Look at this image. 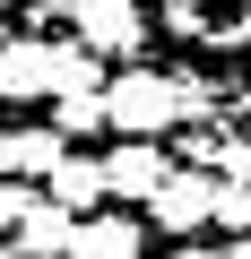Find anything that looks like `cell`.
<instances>
[{
    "instance_id": "obj_5",
    "label": "cell",
    "mask_w": 251,
    "mask_h": 259,
    "mask_svg": "<svg viewBox=\"0 0 251 259\" xmlns=\"http://www.w3.org/2000/svg\"><path fill=\"white\" fill-rule=\"evenodd\" d=\"M182 156H165V139H113L104 173H113V207H148L165 182H173Z\"/></svg>"
},
{
    "instance_id": "obj_13",
    "label": "cell",
    "mask_w": 251,
    "mask_h": 259,
    "mask_svg": "<svg viewBox=\"0 0 251 259\" xmlns=\"http://www.w3.org/2000/svg\"><path fill=\"white\" fill-rule=\"evenodd\" d=\"M0 182H18V156H9V130H0Z\"/></svg>"
},
{
    "instance_id": "obj_9",
    "label": "cell",
    "mask_w": 251,
    "mask_h": 259,
    "mask_svg": "<svg viewBox=\"0 0 251 259\" xmlns=\"http://www.w3.org/2000/svg\"><path fill=\"white\" fill-rule=\"evenodd\" d=\"M9 156H18V182H52L69 164V139L52 121H26V130H9Z\"/></svg>"
},
{
    "instance_id": "obj_2",
    "label": "cell",
    "mask_w": 251,
    "mask_h": 259,
    "mask_svg": "<svg viewBox=\"0 0 251 259\" xmlns=\"http://www.w3.org/2000/svg\"><path fill=\"white\" fill-rule=\"evenodd\" d=\"M156 26L191 52H251V0H156Z\"/></svg>"
},
{
    "instance_id": "obj_1",
    "label": "cell",
    "mask_w": 251,
    "mask_h": 259,
    "mask_svg": "<svg viewBox=\"0 0 251 259\" xmlns=\"http://www.w3.org/2000/svg\"><path fill=\"white\" fill-rule=\"evenodd\" d=\"M61 18H69L78 44L104 52V61H148V35H156L148 0H61Z\"/></svg>"
},
{
    "instance_id": "obj_3",
    "label": "cell",
    "mask_w": 251,
    "mask_h": 259,
    "mask_svg": "<svg viewBox=\"0 0 251 259\" xmlns=\"http://www.w3.org/2000/svg\"><path fill=\"white\" fill-rule=\"evenodd\" d=\"M61 95V44L52 35H9L0 44V104H52Z\"/></svg>"
},
{
    "instance_id": "obj_6",
    "label": "cell",
    "mask_w": 251,
    "mask_h": 259,
    "mask_svg": "<svg viewBox=\"0 0 251 259\" xmlns=\"http://www.w3.org/2000/svg\"><path fill=\"white\" fill-rule=\"evenodd\" d=\"M69 259H148V216H139V207H104V216H87L78 242H69Z\"/></svg>"
},
{
    "instance_id": "obj_4",
    "label": "cell",
    "mask_w": 251,
    "mask_h": 259,
    "mask_svg": "<svg viewBox=\"0 0 251 259\" xmlns=\"http://www.w3.org/2000/svg\"><path fill=\"white\" fill-rule=\"evenodd\" d=\"M148 225H156V233H173V242H191L199 225H217V173L173 164V182L148 199Z\"/></svg>"
},
{
    "instance_id": "obj_15",
    "label": "cell",
    "mask_w": 251,
    "mask_h": 259,
    "mask_svg": "<svg viewBox=\"0 0 251 259\" xmlns=\"http://www.w3.org/2000/svg\"><path fill=\"white\" fill-rule=\"evenodd\" d=\"M225 259H251V233H242V242H225Z\"/></svg>"
},
{
    "instance_id": "obj_7",
    "label": "cell",
    "mask_w": 251,
    "mask_h": 259,
    "mask_svg": "<svg viewBox=\"0 0 251 259\" xmlns=\"http://www.w3.org/2000/svg\"><path fill=\"white\" fill-rule=\"evenodd\" d=\"M44 190H52L69 216H104V199H113V173H104V156H78V147H69V164H61Z\"/></svg>"
},
{
    "instance_id": "obj_11",
    "label": "cell",
    "mask_w": 251,
    "mask_h": 259,
    "mask_svg": "<svg viewBox=\"0 0 251 259\" xmlns=\"http://www.w3.org/2000/svg\"><path fill=\"white\" fill-rule=\"evenodd\" d=\"M217 225H225L234 242L251 233V182H217Z\"/></svg>"
},
{
    "instance_id": "obj_16",
    "label": "cell",
    "mask_w": 251,
    "mask_h": 259,
    "mask_svg": "<svg viewBox=\"0 0 251 259\" xmlns=\"http://www.w3.org/2000/svg\"><path fill=\"white\" fill-rule=\"evenodd\" d=\"M0 259H26V250H18V242H0Z\"/></svg>"
},
{
    "instance_id": "obj_18",
    "label": "cell",
    "mask_w": 251,
    "mask_h": 259,
    "mask_svg": "<svg viewBox=\"0 0 251 259\" xmlns=\"http://www.w3.org/2000/svg\"><path fill=\"white\" fill-rule=\"evenodd\" d=\"M0 18H9V9H0ZM0 44H9V26H0Z\"/></svg>"
},
{
    "instance_id": "obj_19",
    "label": "cell",
    "mask_w": 251,
    "mask_h": 259,
    "mask_svg": "<svg viewBox=\"0 0 251 259\" xmlns=\"http://www.w3.org/2000/svg\"><path fill=\"white\" fill-rule=\"evenodd\" d=\"M0 9H9V0H0Z\"/></svg>"
},
{
    "instance_id": "obj_8",
    "label": "cell",
    "mask_w": 251,
    "mask_h": 259,
    "mask_svg": "<svg viewBox=\"0 0 251 259\" xmlns=\"http://www.w3.org/2000/svg\"><path fill=\"white\" fill-rule=\"evenodd\" d=\"M78 225H87V216H69V207H61V199L44 190V207H35V216H26L18 233H9V242H18L26 259H69V242H78Z\"/></svg>"
},
{
    "instance_id": "obj_12",
    "label": "cell",
    "mask_w": 251,
    "mask_h": 259,
    "mask_svg": "<svg viewBox=\"0 0 251 259\" xmlns=\"http://www.w3.org/2000/svg\"><path fill=\"white\" fill-rule=\"evenodd\" d=\"M35 207H44V182H0V225H9V233H18Z\"/></svg>"
},
{
    "instance_id": "obj_14",
    "label": "cell",
    "mask_w": 251,
    "mask_h": 259,
    "mask_svg": "<svg viewBox=\"0 0 251 259\" xmlns=\"http://www.w3.org/2000/svg\"><path fill=\"white\" fill-rule=\"evenodd\" d=\"M173 259H225V250H208V242H182V250H173Z\"/></svg>"
},
{
    "instance_id": "obj_17",
    "label": "cell",
    "mask_w": 251,
    "mask_h": 259,
    "mask_svg": "<svg viewBox=\"0 0 251 259\" xmlns=\"http://www.w3.org/2000/svg\"><path fill=\"white\" fill-rule=\"evenodd\" d=\"M242 139H251V104H242Z\"/></svg>"
},
{
    "instance_id": "obj_10",
    "label": "cell",
    "mask_w": 251,
    "mask_h": 259,
    "mask_svg": "<svg viewBox=\"0 0 251 259\" xmlns=\"http://www.w3.org/2000/svg\"><path fill=\"white\" fill-rule=\"evenodd\" d=\"M52 130H61V139L113 130V87H69V95H52Z\"/></svg>"
}]
</instances>
